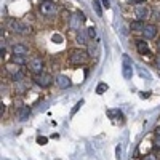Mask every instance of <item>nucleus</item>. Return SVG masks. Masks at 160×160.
<instances>
[{
	"label": "nucleus",
	"mask_w": 160,
	"mask_h": 160,
	"mask_svg": "<svg viewBox=\"0 0 160 160\" xmlns=\"http://www.w3.org/2000/svg\"><path fill=\"white\" fill-rule=\"evenodd\" d=\"M7 28H8L11 32L19 34V35H31V34L34 32V31H32V26H28V24H24L22 21L15 19V18H10V19H8Z\"/></svg>",
	"instance_id": "obj_1"
},
{
	"label": "nucleus",
	"mask_w": 160,
	"mask_h": 160,
	"mask_svg": "<svg viewBox=\"0 0 160 160\" xmlns=\"http://www.w3.org/2000/svg\"><path fill=\"white\" fill-rule=\"evenodd\" d=\"M88 53L82 48H72L68 55V62L71 66H83L88 61Z\"/></svg>",
	"instance_id": "obj_2"
},
{
	"label": "nucleus",
	"mask_w": 160,
	"mask_h": 160,
	"mask_svg": "<svg viewBox=\"0 0 160 160\" xmlns=\"http://www.w3.org/2000/svg\"><path fill=\"white\" fill-rule=\"evenodd\" d=\"M28 69H29V72H31L32 75H37V74L45 72V59L40 56V55H34V56L29 59Z\"/></svg>",
	"instance_id": "obj_3"
},
{
	"label": "nucleus",
	"mask_w": 160,
	"mask_h": 160,
	"mask_svg": "<svg viewBox=\"0 0 160 160\" xmlns=\"http://www.w3.org/2000/svg\"><path fill=\"white\" fill-rule=\"evenodd\" d=\"M38 11H40V15L45 16V18H55L58 15V5L55 2H42L38 5Z\"/></svg>",
	"instance_id": "obj_4"
},
{
	"label": "nucleus",
	"mask_w": 160,
	"mask_h": 160,
	"mask_svg": "<svg viewBox=\"0 0 160 160\" xmlns=\"http://www.w3.org/2000/svg\"><path fill=\"white\" fill-rule=\"evenodd\" d=\"M32 80H34V83L40 88H48L51 87L53 83V77L47 72H42V74H37V75H32Z\"/></svg>",
	"instance_id": "obj_5"
},
{
	"label": "nucleus",
	"mask_w": 160,
	"mask_h": 160,
	"mask_svg": "<svg viewBox=\"0 0 160 160\" xmlns=\"http://www.w3.org/2000/svg\"><path fill=\"white\" fill-rule=\"evenodd\" d=\"M85 15L82 11H77V13H74V15L69 18V29L71 31H80L82 29V24L85 22Z\"/></svg>",
	"instance_id": "obj_6"
},
{
	"label": "nucleus",
	"mask_w": 160,
	"mask_h": 160,
	"mask_svg": "<svg viewBox=\"0 0 160 160\" xmlns=\"http://www.w3.org/2000/svg\"><path fill=\"white\" fill-rule=\"evenodd\" d=\"M11 56H29V47L24 43H13Z\"/></svg>",
	"instance_id": "obj_7"
},
{
	"label": "nucleus",
	"mask_w": 160,
	"mask_h": 160,
	"mask_svg": "<svg viewBox=\"0 0 160 160\" xmlns=\"http://www.w3.org/2000/svg\"><path fill=\"white\" fill-rule=\"evenodd\" d=\"M135 16H136L138 19H141V21H146V19L151 16V10H149V7L146 5V3L136 5V8H135Z\"/></svg>",
	"instance_id": "obj_8"
},
{
	"label": "nucleus",
	"mask_w": 160,
	"mask_h": 160,
	"mask_svg": "<svg viewBox=\"0 0 160 160\" xmlns=\"http://www.w3.org/2000/svg\"><path fill=\"white\" fill-rule=\"evenodd\" d=\"M141 34H142V38H146V40L155 38V37H157V34H158V28H157L155 24H146Z\"/></svg>",
	"instance_id": "obj_9"
},
{
	"label": "nucleus",
	"mask_w": 160,
	"mask_h": 160,
	"mask_svg": "<svg viewBox=\"0 0 160 160\" xmlns=\"http://www.w3.org/2000/svg\"><path fill=\"white\" fill-rule=\"evenodd\" d=\"M135 45H136V50H138V53L139 55H142V56H151L152 53H151V50H149V45H148V42H144V38L142 40H135Z\"/></svg>",
	"instance_id": "obj_10"
},
{
	"label": "nucleus",
	"mask_w": 160,
	"mask_h": 160,
	"mask_svg": "<svg viewBox=\"0 0 160 160\" xmlns=\"http://www.w3.org/2000/svg\"><path fill=\"white\" fill-rule=\"evenodd\" d=\"M56 85H58V88L66 90V88H69L72 85V80H71V77H68L66 74H59L56 77Z\"/></svg>",
	"instance_id": "obj_11"
},
{
	"label": "nucleus",
	"mask_w": 160,
	"mask_h": 160,
	"mask_svg": "<svg viewBox=\"0 0 160 160\" xmlns=\"http://www.w3.org/2000/svg\"><path fill=\"white\" fill-rule=\"evenodd\" d=\"M122 64H123V77L127 80L131 78V74H133V69H131V61L128 58V55H123L122 56Z\"/></svg>",
	"instance_id": "obj_12"
},
{
	"label": "nucleus",
	"mask_w": 160,
	"mask_h": 160,
	"mask_svg": "<svg viewBox=\"0 0 160 160\" xmlns=\"http://www.w3.org/2000/svg\"><path fill=\"white\" fill-rule=\"evenodd\" d=\"M18 117H19L21 122L28 120L31 117V108H29V106H21V108L18 109Z\"/></svg>",
	"instance_id": "obj_13"
},
{
	"label": "nucleus",
	"mask_w": 160,
	"mask_h": 160,
	"mask_svg": "<svg viewBox=\"0 0 160 160\" xmlns=\"http://www.w3.org/2000/svg\"><path fill=\"white\" fill-rule=\"evenodd\" d=\"M28 93V83L24 82H15V95H24Z\"/></svg>",
	"instance_id": "obj_14"
},
{
	"label": "nucleus",
	"mask_w": 160,
	"mask_h": 160,
	"mask_svg": "<svg viewBox=\"0 0 160 160\" xmlns=\"http://www.w3.org/2000/svg\"><path fill=\"white\" fill-rule=\"evenodd\" d=\"M144 21H141V19H136V21H131V24H130V29L131 31H135V32H142V29H144Z\"/></svg>",
	"instance_id": "obj_15"
},
{
	"label": "nucleus",
	"mask_w": 160,
	"mask_h": 160,
	"mask_svg": "<svg viewBox=\"0 0 160 160\" xmlns=\"http://www.w3.org/2000/svg\"><path fill=\"white\" fill-rule=\"evenodd\" d=\"M11 61L19 66H28L29 64V56H11Z\"/></svg>",
	"instance_id": "obj_16"
},
{
	"label": "nucleus",
	"mask_w": 160,
	"mask_h": 160,
	"mask_svg": "<svg viewBox=\"0 0 160 160\" xmlns=\"http://www.w3.org/2000/svg\"><path fill=\"white\" fill-rule=\"evenodd\" d=\"M77 42L80 43V45H85L87 43V38H88V34H85V31L83 29H80V31H77Z\"/></svg>",
	"instance_id": "obj_17"
},
{
	"label": "nucleus",
	"mask_w": 160,
	"mask_h": 160,
	"mask_svg": "<svg viewBox=\"0 0 160 160\" xmlns=\"http://www.w3.org/2000/svg\"><path fill=\"white\" fill-rule=\"evenodd\" d=\"M108 83H104V82H101V83H98V87H96V93L98 95H102V93H106L108 91Z\"/></svg>",
	"instance_id": "obj_18"
},
{
	"label": "nucleus",
	"mask_w": 160,
	"mask_h": 160,
	"mask_svg": "<svg viewBox=\"0 0 160 160\" xmlns=\"http://www.w3.org/2000/svg\"><path fill=\"white\" fill-rule=\"evenodd\" d=\"M93 8H95V11H96V15H98V16H102L101 2H98V0H93Z\"/></svg>",
	"instance_id": "obj_19"
},
{
	"label": "nucleus",
	"mask_w": 160,
	"mask_h": 160,
	"mask_svg": "<svg viewBox=\"0 0 160 160\" xmlns=\"http://www.w3.org/2000/svg\"><path fill=\"white\" fill-rule=\"evenodd\" d=\"M87 34H88V38H95L96 37V31H95V26H90V28L87 29Z\"/></svg>",
	"instance_id": "obj_20"
},
{
	"label": "nucleus",
	"mask_w": 160,
	"mask_h": 160,
	"mask_svg": "<svg viewBox=\"0 0 160 160\" xmlns=\"http://www.w3.org/2000/svg\"><path fill=\"white\" fill-rule=\"evenodd\" d=\"M82 106H83V101H78V102H77V104L74 106V109H72V112H71V115L74 117V115L77 114V111H78L80 108H82Z\"/></svg>",
	"instance_id": "obj_21"
},
{
	"label": "nucleus",
	"mask_w": 160,
	"mask_h": 160,
	"mask_svg": "<svg viewBox=\"0 0 160 160\" xmlns=\"http://www.w3.org/2000/svg\"><path fill=\"white\" fill-rule=\"evenodd\" d=\"M47 142H48V138H45V136H38L37 138V144H40V146H43Z\"/></svg>",
	"instance_id": "obj_22"
},
{
	"label": "nucleus",
	"mask_w": 160,
	"mask_h": 160,
	"mask_svg": "<svg viewBox=\"0 0 160 160\" xmlns=\"http://www.w3.org/2000/svg\"><path fill=\"white\" fill-rule=\"evenodd\" d=\"M5 112H7V104H5V102L2 101V104H0V115H2V118H3Z\"/></svg>",
	"instance_id": "obj_23"
},
{
	"label": "nucleus",
	"mask_w": 160,
	"mask_h": 160,
	"mask_svg": "<svg viewBox=\"0 0 160 160\" xmlns=\"http://www.w3.org/2000/svg\"><path fill=\"white\" fill-rule=\"evenodd\" d=\"M139 96H141L142 99H148V98H151V93H149V91H141Z\"/></svg>",
	"instance_id": "obj_24"
},
{
	"label": "nucleus",
	"mask_w": 160,
	"mask_h": 160,
	"mask_svg": "<svg viewBox=\"0 0 160 160\" xmlns=\"http://www.w3.org/2000/svg\"><path fill=\"white\" fill-rule=\"evenodd\" d=\"M108 114H109V117H115V115H118V117H120V115H122V112L117 111V109H115V111H109Z\"/></svg>",
	"instance_id": "obj_25"
},
{
	"label": "nucleus",
	"mask_w": 160,
	"mask_h": 160,
	"mask_svg": "<svg viewBox=\"0 0 160 160\" xmlns=\"http://www.w3.org/2000/svg\"><path fill=\"white\" fill-rule=\"evenodd\" d=\"M154 149H155V151H160V138H155V141H154Z\"/></svg>",
	"instance_id": "obj_26"
},
{
	"label": "nucleus",
	"mask_w": 160,
	"mask_h": 160,
	"mask_svg": "<svg viewBox=\"0 0 160 160\" xmlns=\"http://www.w3.org/2000/svg\"><path fill=\"white\" fill-rule=\"evenodd\" d=\"M128 3L130 5H135V3H139L141 5V3H146V0H128Z\"/></svg>",
	"instance_id": "obj_27"
},
{
	"label": "nucleus",
	"mask_w": 160,
	"mask_h": 160,
	"mask_svg": "<svg viewBox=\"0 0 160 160\" xmlns=\"http://www.w3.org/2000/svg\"><path fill=\"white\" fill-rule=\"evenodd\" d=\"M144 160H158V157H155L154 154H148L144 157Z\"/></svg>",
	"instance_id": "obj_28"
},
{
	"label": "nucleus",
	"mask_w": 160,
	"mask_h": 160,
	"mask_svg": "<svg viewBox=\"0 0 160 160\" xmlns=\"http://www.w3.org/2000/svg\"><path fill=\"white\" fill-rule=\"evenodd\" d=\"M154 135H155V138H160V125H157L154 128Z\"/></svg>",
	"instance_id": "obj_29"
},
{
	"label": "nucleus",
	"mask_w": 160,
	"mask_h": 160,
	"mask_svg": "<svg viewBox=\"0 0 160 160\" xmlns=\"http://www.w3.org/2000/svg\"><path fill=\"white\" fill-rule=\"evenodd\" d=\"M115 155H117V158L122 157V148H120V146H117V149H115Z\"/></svg>",
	"instance_id": "obj_30"
},
{
	"label": "nucleus",
	"mask_w": 160,
	"mask_h": 160,
	"mask_svg": "<svg viewBox=\"0 0 160 160\" xmlns=\"http://www.w3.org/2000/svg\"><path fill=\"white\" fill-rule=\"evenodd\" d=\"M154 64H155V68H157V69H160V56H157V58L154 59Z\"/></svg>",
	"instance_id": "obj_31"
},
{
	"label": "nucleus",
	"mask_w": 160,
	"mask_h": 160,
	"mask_svg": "<svg viewBox=\"0 0 160 160\" xmlns=\"http://www.w3.org/2000/svg\"><path fill=\"white\" fill-rule=\"evenodd\" d=\"M101 3H102V7H106V8H109V7H111L109 0H101Z\"/></svg>",
	"instance_id": "obj_32"
},
{
	"label": "nucleus",
	"mask_w": 160,
	"mask_h": 160,
	"mask_svg": "<svg viewBox=\"0 0 160 160\" xmlns=\"http://www.w3.org/2000/svg\"><path fill=\"white\" fill-rule=\"evenodd\" d=\"M157 50L160 51V40H158V42H157Z\"/></svg>",
	"instance_id": "obj_33"
},
{
	"label": "nucleus",
	"mask_w": 160,
	"mask_h": 160,
	"mask_svg": "<svg viewBox=\"0 0 160 160\" xmlns=\"http://www.w3.org/2000/svg\"><path fill=\"white\" fill-rule=\"evenodd\" d=\"M42 2H55V0H42Z\"/></svg>",
	"instance_id": "obj_34"
}]
</instances>
